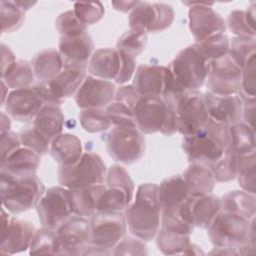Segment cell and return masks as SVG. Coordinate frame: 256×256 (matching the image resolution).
Masks as SVG:
<instances>
[{"label": "cell", "mask_w": 256, "mask_h": 256, "mask_svg": "<svg viewBox=\"0 0 256 256\" xmlns=\"http://www.w3.org/2000/svg\"><path fill=\"white\" fill-rule=\"evenodd\" d=\"M183 254H195V255H198V254H204V252L196 244L190 243L189 246L186 248V250L184 251Z\"/></svg>", "instance_id": "obj_61"}, {"label": "cell", "mask_w": 256, "mask_h": 256, "mask_svg": "<svg viewBox=\"0 0 256 256\" xmlns=\"http://www.w3.org/2000/svg\"><path fill=\"white\" fill-rule=\"evenodd\" d=\"M176 128L183 137H188L200 131L209 120L204 99V93L189 91L175 110Z\"/></svg>", "instance_id": "obj_13"}, {"label": "cell", "mask_w": 256, "mask_h": 256, "mask_svg": "<svg viewBox=\"0 0 256 256\" xmlns=\"http://www.w3.org/2000/svg\"><path fill=\"white\" fill-rule=\"evenodd\" d=\"M35 75L31 64L26 60H16L15 63L1 75L7 86L13 90L30 88Z\"/></svg>", "instance_id": "obj_35"}, {"label": "cell", "mask_w": 256, "mask_h": 256, "mask_svg": "<svg viewBox=\"0 0 256 256\" xmlns=\"http://www.w3.org/2000/svg\"><path fill=\"white\" fill-rule=\"evenodd\" d=\"M94 43L87 31L73 36H60L58 51L61 55L63 68L87 70L93 54Z\"/></svg>", "instance_id": "obj_18"}, {"label": "cell", "mask_w": 256, "mask_h": 256, "mask_svg": "<svg viewBox=\"0 0 256 256\" xmlns=\"http://www.w3.org/2000/svg\"><path fill=\"white\" fill-rule=\"evenodd\" d=\"M106 173L107 169L100 155L85 152L74 164L59 166L58 183L68 189L104 184Z\"/></svg>", "instance_id": "obj_6"}, {"label": "cell", "mask_w": 256, "mask_h": 256, "mask_svg": "<svg viewBox=\"0 0 256 256\" xmlns=\"http://www.w3.org/2000/svg\"><path fill=\"white\" fill-rule=\"evenodd\" d=\"M134 122L136 128L144 134L160 132L172 136L177 132L175 112L160 96L140 97L134 108Z\"/></svg>", "instance_id": "obj_5"}, {"label": "cell", "mask_w": 256, "mask_h": 256, "mask_svg": "<svg viewBox=\"0 0 256 256\" xmlns=\"http://www.w3.org/2000/svg\"><path fill=\"white\" fill-rule=\"evenodd\" d=\"M156 245L160 252L165 255L183 254L191 243L190 235L159 229L156 236Z\"/></svg>", "instance_id": "obj_36"}, {"label": "cell", "mask_w": 256, "mask_h": 256, "mask_svg": "<svg viewBox=\"0 0 256 256\" xmlns=\"http://www.w3.org/2000/svg\"><path fill=\"white\" fill-rule=\"evenodd\" d=\"M86 76L85 69L63 68L56 77L47 82L54 96L64 103L66 98L75 95Z\"/></svg>", "instance_id": "obj_28"}, {"label": "cell", "mask_w": 256, "mask_h": 256, "mask_svg": "<svg viewBox=\"0 0 256 256\" xmlns=\"http://www.w3.org/2000/svg\"><path fill=\"white\" fill-rule=\"evenodd\" d=\"M242 69L226 55L209 61L206 78L207 91L216 95L239 94Z\"/></svg>", "instance_id": "obj_14"}, {"label": "cell", "mask_w": 256, "mask_h": 256, "mask_svg": "<svg viewBox=\"0 0 256 256\" xmlns=\"http://www.w3.org/2000/svg\"><path fill=\"white\" fill-rule=\"evenodd\" d=\"M194 45L208 61H212L228 55L230 41L224 33H220L195 42Z\"/></svg>", "instance_id": "obj_43"}, {"label": "cell", "mask_w": 256, "mask_h": 256, "mask_svg": "<svg viewBox=\"0 0 256 256\" xmlns=\"http://www.w3.org/2000/svg\"><path fill=\"white\" fill-rule=\"evenodd\" d=\"M221 211L240 215L251 219L255 217L256 197L255 194L244 190H232L220 198Z\"/></svg>", "instance_id": "obj_33"}, {"label": "cell", "mask_w": 256, "mask_h": 256, "mask_svg": "<svg viewBox=\"0 0 256 256\" xmlns=\"http://www.w3.org/2000/svg\"><path fill=\"white\" fill-rule=\"evenodd\" d=\"M187 185L189 195L211 194L214 190L216 180L210 167L191 163L182 174Z\"/></svg>", "instance_id": "obj_30"}, {"label": "cell", "mask_w": 256, "mask_h": 256, "mask_svg": "<svg viewBox=\"0 0 256 256\" xmlns=\"http://www.w3.org/2000/svg\"><path fill=\"white\" fill-rule=\"evenodd\" d=\"M35 78L48 81L56 77L63 69L61 55L57 49L49 48L38 52L30 61Z\"/></svg>", "instance_id": "obj_32"}, {"label": "cell", "mask_w": 256, "mask_h": 256, "mask_svg": "<svg viewBox=\"0 0 256 256\" xmlns=\"http://www.w3.org/2000/svg\"><path fill=\"white\" fill-rule=\"evenodd\" d=\"M105 142L110 157L123 164H133L145 153V139L136 126H113L105 134Z\"/></svg>", "instance_id": "obj_10"}, {"label": "cell", "mask_w": 256, "mask_h": 256, "mask_svg": "<svg viewBox=\"0 0 256 256\" xmlns=\"http://www.w3.org/2000/svg\"><path fill=\"white\" fill-rule=\"evenodd\" d=\"M118 51V50H117ZM120 57V69L119 73L115 79V82L118 84H124L131 79L132 75L136 70V58L126 55L122 52H119Z\"/></svg>", "instance_id": "obj_54"}, {"label": "cell", "mask_w": 256, "mask_h": 256, "mask_svg": "<svg viewBox=\"0 0 256 256\" xmlns=\"http://www.w3.org/2000/svg\"><path fill=\"white\" fill-rule=\"evenodd\" d=\"M73 11L85 27L99 22L105 13L101 2H76Z\"/></svg>", "instance_id": "obj_48"}, {"label": "cell", "mask_w": 256, "mask_h": 256, "mask_svg": "<svg viewBox=\"0 0 256 256\" xmlns=\"http://www.w3.org/2000/svg\"><path fill=\"white\" fill-rule=\"evenodd\" d=\"M208 63L209 61L192 44L182 49L167 67L180 85L187 91H195L206 82Z\"/></svg>", "instance_id": "obj_7"}, {"label": "cell", "mask_w": 256, "mask_h": 256, "mask_svg": "<svg viewBox=\"0 0 256 256\" xmlns=\"http://www.w3.org/2000/svg\"><path fill=\"white\" fill-rule=\"evenodd\" d=\"M0 144H1V161L5 160L11 153L20 148L21 141L19 134L12 131L2 132L0 134Z\"/></svg>", "instance_id": "obj_55"}, {"label": "cell", "mask_w": 256, "mask_h": 256, "mask_svg": "<svg viewBox=\"0 0 256 256\" xmlns=\"http://www.w3.org/2000/svg\"><path fill=\"white\" fill-rule=\"evenodd\" d=\"M139 98L133 85H123L116 90L113 101L105 107L113 126H135L134 108Z\"/></svg>", "instance_id": "obj_22"}, {"label": "cell", "mask_w": 256, "mask_h": 256, "mask_svg": "<svg viewBox=\"0 0 256 256\" xmlns=\"http://www.w3.org/2000/svg\"><path fill=\"white\" fill-rule=\"evenodd\" d=\"M1 32L11 33L18 30L25 21V11L15 1H0Z\"/></svg>", "instance_id": "obj_41"}, {"label": "cell", "mask_w": 256, "mask_h": 256, "mask_svg": "<svg viewBox=\"0 0 256 256\" xmlns=\"http://www.w3.org/2000/svg\"><path fill=\"white\" fill-rule=\"evenodd\" d=\"M1 85H2V105H4L5 104V102H6V99H7V97H8V86H7V84L3 81V80H1Z\"/></svg>", "instance_id": "obj_63"}, {"label": "cell", "mask_w": 256, "mask_h": 256, "mask_svg": "<svg viewBox=\"0 0 256 256\" xmlns=\"http://www.w3.org/2000/svg\"><path fill=\"white\" fill-rule=\"evenodd\" d=\"M7 114L20 122L33 120L44 105L32 87L9 92L5 102Z\"/></svg>", "instance_id": "obj_21"}, {"label": "cell", "mask_w": 256, "mask_h": 256, "mask_svg": "<svg viewBox=\"0 0 256 256\" xmlns=\"http://www.w3.org/2000/svg\"><path fill=\"white\" fill-rule=\"evenodd\" d=\"M226 27L237 36L255 37V3H251L247 10L230 12Z\"/></svg>", "instance_id": "obj_34"}, {"label": "cell", "mask_w": 256, "mask_h": 256, "mask_svg": "<svg viewBox=\"0 0 256 256\" xmlns=\"http://www.w3.org/2000/svg\"><path fill=\"white\" fill-rule=\"evenodd\" d=\"M230 143V127L209 119L196 134L183 137L181 146L190 164L210 167L221 158Z\"/></svg>", "instance_id": "obj_2"}, {"label": "cell", "mask_w": 256, "mask_h": 256, "mask_svg": "<svg viewBox=\"0 0 256 256\" xmlns=\"http://www.w3.org/2000/svg\"><path fill=\"white\" fill-rule=\"evenodd\" d=\"M240 97L242 99V122L255 130V98H248L242 96Z\"/></svg>", "instance_id": "obj_57"}, {"label": "cell", "mask_w": 256, "mask_h": 256, "mask_svg": "<svg viewBox=\"0 0 256 256\" xmlns=\"http://www.w3.org/2000/svg\"><path fill=\"white\" fill-rule=\"evenodd\" d=\"M157 9V16L154 26L150 33H158L166 30L174 21L175 13L171 5L165 3H155Z\"/></svg>", "instance_id": "obj_52"}, {"label": "cell", "mask_w": 256, "mask_h": 256, "mask_svg": "<svg viewBox=\"0 0 256 256\" xmlns=\"http://www.w3.org/2000/svg\"><path fill=\"white\" fill-rule=\"evenodd\" d=\"M204 99L212 121L228 127L242 121V99L239 94L216 95L206 91Z\"/></svg>", "instance_id": "obj_20"}, {"label": "cell", "mask_w": 256, "mask_h": 256, "mask_svg": "<svg viewBox=\"0 0 256 256\" xmlns=\"http://www.w3.org/2000/svg\"><path fill=\"white\" fill-rule=\"evenodd\" d=\"M40 165V155L26 148L20 147L1 161L0 174L14 179L34 176Z\"/></svg>", "instance_id": "obj_23"}, {"label": "cell", "mask_w": 256, "mask_h": 256, "mask_svg": "<svg viewBox=\"0 0 256 256\" xmlns=\"http://www.w3.org/2000/svg\"><path fill=\"white\" fill-rule=\"evenodd\" d=\"M160 228L187 235H191L194 231V227L185 222L179 215H161Z\"/></svg>", "instance_id": "obj_53"}, {"label": "cell", "mask_w": 256, "mask_h": 256, "mask_svg": "<svg viewBox=\"0 0 256 256\" xmlns=\"http://www.w3.org/2000/svg\"><path fill=\"white\" fill-rule=\"evenodd\" d=\"M126 232L123 212H97L90 218V243L84 255H111Z\"/></svg>", "instance_id": "obj_3"}, {"label": "cell", "mask_w": 256, "mask_h": 256, "mask_svg": "<svg viewBox=\"0 0 256 256\" xmlns=\"http://www.w3.org/2000/svg\"><path fill=\"white\" fill-rule=\"evenodd\" d=\"M16 61L14 53L5 44H1V75L4 74Z\"/></svg>", "instance_id": "obj_58"}, {"label": "cell", "mask_w": 256, "mask_h": 256, "mask_svg": "<svg viewBox=\"0 0 256 256\" xmlns=\"http://www.w3.org/2000/svg\"><path fill=\"white\" fill-rule=\"evenodd\" d=\"M36 211L41 225L56 231L74 215L70 190L61 185L46 189L36 206Z\"/></svg>", "instance_id": "obj_11"}, {"label": "cell", "mask_w": 256, "mask_h": 256, "mask_svg": "<svg viewBox=\"0 0 256 256\" xmlns=\"http://www.w3.org/2000/svg\"><path fill=\"white\" fill-rule=\"evenodd\" d=\"M256 52L255 37L236 36L232 39L229 46L228 56L241 69L248 59H250Z\"/></svg>", "instance_id": "obj_44"}, {"label": "cell", "mask_w": 256, "mask_h": 256, "mask_svg": "<svg viewBox=\"0 0 256 256\" xmlns=\"http://www.w3.org/2000/svg\"><path fill=\"white\" fill-rule=\"evenodd\" d=\"M237 168L238 155L231 146H228L224 150L221 158L210 166L214 178L218 182H229L235 179L237 175Z\"/></svg>", "instance_id": "obj_40"}, {"label": "cell", "mask_w": 256, "mask_h": 256, "mask_svg": "<svg viewBox=\"0 0 256 256\" xmlns=\"http://www.w3.org/2000/svg\"><path fill=\"white\" fill-rule=\"evenodd\" d=\"M147 246L135 236L125 235L112 250L111 255H147Z\"/></svg>", "instance_id": "obj_50"}, {"label": "cell", "mask_w": 256, "mask_h": 256, "mask_svg": "<svg viewBox=\"0 0 256 256\" xmlns=\"http://www.w3.org/2000/svg\"><path fill=\"white\" fill-rule=\"evenodd\" d=\"M36 228L28 221L11 217L4 207L1 213V254H16L29 249Z\"/></svg>", "instance_id": "obj_16"}, {"label": "cell", "mask_w": 256, "mask_h": 256, "mask_svg": "<svg viewBox=\"0 0 256 256\" xmlns=\"http://www.w3.org/2000/svg\"><path fill=\"white\" fill-rule=\"evenodd\" d=\"M64 115L58 105H43L32 123L50 142L62 133Z\"/></svg>", "instance_id": "obj_31"}, {"label": "cell", "mask_w": 256, "mask_h": 256, "mask_svg": "<svg viewBox=\"0 0 256 256\" xmlns=\"http://www.w3.org/2000/svg\"><path fill=\"white\" fill-rule=\"evenodd\" d=\"M15 2H16V4H17L20 8H22L25 12H26L27 10H29L33 5L36 4V2H31V1H15Z\"/></svg>", "instance_id": "obj_62"}, {"label": "cell", "mask_w": 256, "mask_h": 256, "mask_svg": "<svg viewBox=\"0 0 256 256\" xmlns=\"http://www.w3.org/2000/svg\"><path fill=\"white\" fill-rule=\"evenodd\" d=\"M105 185L98 203V212H124L132 202L135 192L129 173L124 167L113 165L107 170Z\"/></svg>", "instance_id": "obj_9"}, {"label": "cell", "mask_w": 256, "mask_h": 256, "mask_svg": "<svg viewBox=\"0 0 256 256\" xmlns=\"http://www.w3.org/2000/svg\"><path fill=\"white\" fill-rule=\"evenodd\" d=\"M129 232L143 240L151 241L160 229L161 207L158 199V185L141 184L136 191L133 202L124 210Z\"/></svg>", "instance_id": "obj_1"}, {"label": "cell", "mask_w": 256, "mask_h": 256, "mask_svg": "<svg viewBox=\"0 0 256 256\" xmlns=\"http://www.w3.org/2000/svg\"><path fill=\"white\" fill-rule=\"evenodd\" d=\"M231 143L229 146L237 153V155H245L256 150L255 130L242 121L230 126Z\"/></svg>", "instance_id": "obj_37"}, {"label": "cell", "mask_w": 256, "mask_h": 256, "mask_svg": "<svg viewBox=\"0 0 256 256\" xmlns=\"http://www.w3.org/2000/svg\"><path fill=\"white\" fill-rule=\"evenodd\" d=\"M251 219L220 211L207 228L208 237L214 248L237 250L248 241Z\"/></svg>", "instance_id": "obj_8"}, {"label": "cell", "mask_w": 256, "mask_h": 256, "mask_svg": "<svg viewBox=\"0 0 256 256\" xmlns=\"http://www.w3.org/2000/svg\"><path fill=\"white\" fill-rule=\"evenodd\" d=\"M189 6V29L196 42L226 31V22L206 2H183Z\"/></svg>", "instance_id": "obj_15"}, {"label": "cell", "mask_w": 256, "mask_h": 256, "mask_svg": "<svg viewBox=\"0 0 256 256\" xmlns=\"http://www.w3.org/2000/svg\"><path fill=\"white\" fill-rule=\"evenodd\" d=\"M138 2L139 1H113L111 4L115 10L126 13L131 11L138 4Z\"/></svg>", "instance_id": "obj_59"}, {"label": "cell", "mask_w": 256, "mask_h": 256, "mask_svg": "<svg viewBox=\"0 0 256 256\" xmlns=\"http://www.w3.org/2000/svg\"><path fill=\"white\" fill-rule=\"evenodd\" d=\"M55 27L60 36H73L86 31V28L76 17L73 10L61 13L55 21Z\"/></svg>", "instance_id": "obj_49"}, {"label": "cell", "mask_w": 256, "mask_h": 256, "mask_svg": "<svg viewBox=\"0 0 256 256\" xmlns=\"http://www.w3.org/2000/svg\"><path fill=\"white\" fill-rule=\"evenodd\" d=\"M165 70L166 66L150 64H141L136 68L132 85L140 97H161L164 88Z\"/></svg>", "instance_id": "obj_25"}, {"label": "cell", "mask_w": 256, "mask_h": 256, "mask_svg": "<svg viewBox=\"0 0 256 256\" xmlns=\"http://www.w3.org/2000/svg\"><path fill=\"white\" fill-rule=\"evenodd\" d=\"M157 16L155 3L138 2V4L131 10L128 21L131 29L151 32Z\"/></svg>", "instance_id": "obj_38"}, {"label": "cell", "mask_w": 256, "mask_h": 256, "mask_svg": "<svg viewBox=\"0 0 256 256\" xmlns=\"http://www.w3.org/2000/svg\"><path fill=\"white\" fill-rule=\"evenodd\" d=\"M105 188V184H96L83 188L69 189L74 214L89 219L94 216L98 212V203Z\"/></svg>", "instance_id": "obj_27"}, {"label": "cell", "mask_w": 256, "mask_h": 256, "mask_svg": "<svg viewBox=\"0 0 256 256\" xmlns=\"http://www.w3.org/2000/svg\"><path fill=\"white\" fill-rule=\"evenodd\" d=\"M115 93L114 83L88 75L75 93L74 100L80 109L105 108L113 101Z\"/></svg>", "instance_id": "obj_19"}, {"label": "cell", "mask_w": 256, "mask_h": 256, "mask_svg": "<svg viewBox=\"0 0 256 256\" xmlns=\"http://www.w3.org/2000/svg\"><path fill=\"white\" fill-rule=\"evenodd\" d=\"M10 127H11V121L9 118V115H6L4 112L1 113V133L2 132H6V131H10Z\"/></svg>", "instance_id": "obj_60"}, {"label": "cell", "mask_w": 256, "mask_h": 256, "mask_svg": "<svg viewBox=\"0 0 256 256\" xmlns=\"http://www.w3.org/2000/svg\"><path fill=\"white\" fill-rule=\"evenodd\" d=\"M221 211L220 198L215 195H188L181 204L178 214L193 227L207 229Z\"/></svg>", "instance_id": "obj_17"}, {"label": "cell", "mask_w": 256, "mask_h": 256, "mask_svg": "<svg viewBox=\"0 0 256 256\" xmlns=\"http://www.w3.org/2000/svg\"><path fill=\"white\" fill-rule=\"evenodd\" d=\"M188 195L187 185L182 175H174L164 179L158 185L161 215H179V208Z\"/></svg>", "instance_id": "obj_24"}, {"label": "cell", "mask_w": 256, "mask_h": 256, "mask_svg": "<svg viewBox=\"0 0 256 256\" xmlns=\"http://www.w3.org/2000/svg\"><path fill=\"white\" fill-rule=\"evenodd\" d=\"M50 155L60 165H71L82 156V144L80 139L73 134L61 133L51 142Z\"/></svg>", "instance_id": "obj_29"}, {"label": "cell", "mask_w": 256, "mask_h": 256, "mask_svg": "<svg viewBox=\"0 0 256 256\" xmlns=\"http://www.w3.org/2000/svg\"><path fill=\"white\" fill-rule=\"evenodd\" d=\"M55 237H56L55 230H52L43 226L40 229H36L29 247V254L55 255V252H54Z\"/></svg>", "instance_id": "obj_47"}, {"label": "cell", "mask_w": 256, "mask_h": 256, "mask_svg": "<svg viewBox=\"0 0 256 256\" xmlns=\"http://www.w3.org/2000/svg\"><path fill=\"white\" fill-rule=\"evenodd\" d=\"M19 137L21 141V145L26 147L38 155L42 156L49 152L51 142L42 135L33 125L24 127L19 132Z\"/></svg>", "instance_id": "obj_46"}, {"label": "cell", "mask_w": 256, "mask_h": 256, "mask_svg": "<svg viewBox=\"0 0 256 256\" xmlns=\"http://www.w3.org/2000/svg\"><path fill=\"white\" fill-rule=\"evenodd\" d=\"M255 56L247 60L242 68L241 89L239 95L242 97L255 98Z\"/></svg>", "instance_id": "obj_51"}, {"label": "cell", "mask_w": 256, "mask_h": 256, "mask_svg": "<svg viewBox=\"0 0 256 256\" xmlns=\"http://www.w3.org/2000/svg\"><path fill=\"white\" fill-rule=\"evenodd\" d=\"M255 152L238 155V168L236 178L242 190L255 194L256 183V165Z\"/></svg>", "instance_id": "obj_42"}, {"label": "cell", "mask_w": 256, "mask_h": 256, "mask_svg": "<svg viewBox=\"0 0 256 256\" xmlns=\"http://www.w3.org/2000/svg\"><path fill=\"white\" fill-rule=\"evenodd\" d=\"M0 191L3 207L17 215L36 208L46 189L36 175L14 179L0 174Z\"/></svg>", "instance_id": "obj_4"}, {"label": "cell", "mask_w": 256, "mask_h": 256, "mask_svg": "<svg viewBox=\"0 0 256 256\" xmlns=\"http://www.w3.org/2000/svg\"><path fill=\"white\" fill-rule=\"evenodd\" d=\"M147 44V32L130 29L126 31L117 41L116 49L131 57L137 56L145 49Z\"/></svg>", "instance_id": "obj_45"}, {"label": "cell", "mask_w": 256, "mask_h": 256, "mask_svg": "<svg viewBox=\"0 0 256 256\" xmlns=\"http://www.w3.org/2000/svg\"><path fill=\"white\" fill-rule=\"evenodd\" d=\"M90 243V219L72 215L56 229L55 255H84Z\"/></svg>", "instance_id": "obj_12"}, {"label": "cell", "mask_w": 256, "mask_h": 256, "mask_svg": "<svg viewBox=\"0 0 256 256\" xmlns=\"http://www.w3.org/2000/svg\"><path fill=\"white\" fill-rule=\"evenodd\" d=\"M79 121L82 128L89 133L105 132L113 126L105 108L81 109Z\"/></svg>", "instance_id": "obj_39"}, {"label": "cell", "mask_w": 256, "mask_h": 256, "mask_svg": "<svg viewBox=\"0 0 256 256\" xmlns=\"http://www.w3.org/2000/svg\"><path fill=\"white\" fill-rule=\"evenodd\" d=\"M32 88L34 91L37 93L41 101L43 102L44 105H60L62 104L52 93L49 84L47 81H38L35 83Z\"/></svg>", "instance_id": "obj_56"}, {"label": "cell", "mask_w": 256, "mask_h": 256, "mask_svg": "<svg viewBox=\"0 0 256 256\" xmlns=\"http://www.w3.org/2000/svg\"><path fill=\"white\" fill-rule=\"evenodd\" d=\"M120 69V57L116 48H100L93 52L88 63L90 75L103 80H115Z\"/></svg>", "instance_id": "obj_26"}]
</instances>
